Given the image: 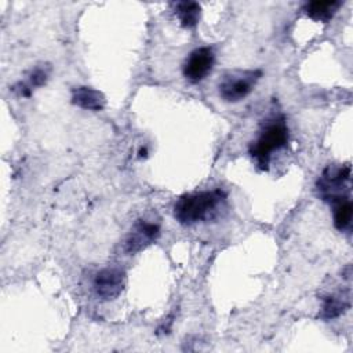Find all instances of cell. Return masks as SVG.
Returning a JSON list of instances; mask_svg holds the SVG:
<instances>
[{"label": "cell", "instance_id": "6da1fadb", "mask_svg": "<svg viewBox=\"0 0 353 353\" xmlns=\"http://www.w3.org/2000/svg\"><path fill=\"white\" fill-rule=\"evenodd\" d=\"M223 201L225 193L219 189L183 194L174 205V216L183 226L204 222L216 212Z\"/></svg>", "mask_w": 353, "mask_h": 353}, {"label": "cell", "instance_id": "7a4b0ae2", "mask_svg": "<svg viewBox=\"0 0 353 353\" xmlns=\"http://www.w3.org/2000/svg\"><path fill=\"white\" fill-rule=\"evenodd\" d=\"M288 141V128L283 117L268 123L261 131L256 141L250 145V154L255 159L262 170H268L272 153L285 146Z\"/></svg>", "mask_w": 353, "mask_h": 353}, {"label": "cell", "instance_id": "3957f363", "mask_svg": "<svg viewBox=\"0 0 353 353\" xmlns=\"http://www.w3.org/2000/svg\"><path fill=\"white\" fill-rule=\"evenodd\" d=\"M262 77L259 69L230 70L225 73L218 83V94L225 102H239L244 99Z\"/></svg>", "mask_w": 353, "mask_h": 353}, {"label": "cell", "instance_id": "277c9868", "mask_svg": "<svg viewBox=\"0 0 353 353\" xmlns=\"http://www.w3.org/2000/svg\"><path fill=\"white\" fill-rule=\"evenodd\" d=\"M215 63V54L211 47H199L193 50L183 63V76L192 83H200L212 70Z\"/></svg>", "mask_w": 353, "mask_h": 353}, {"label": "cell", "instance_id": "5b68a950", "mask_svg": "<svg viewBox=\"0 0 353 353\" xmlns=\"http://www.w3.org/2000/svg\"><path fill=\"white\" fill-rule=\"evenodd\" d=\"M124 270L120 268H105L99 270L94 279L95 294L103 301L114 299L124 287Z\"/></svg>", "mask_w": 353, "mask_h": 353}, {"label": "cell", "instance_id": "8992f818", "mask_svg": "<svg viewBox=\"0 0 353 353\" xmlns=\"http://www.w3.org/2000/svg\"><path fill=\"white\" fill-rule=\"evenodd\" d=\"M160 236V225L157 222H149L146 219H138L132 226L130 234L125 239L124 250L128 254H135L153 241L157 240Z\"/></svg>", "mask_w": 353, "mask_h": 353}, {"label": "cell", "instance_id": "52a82bcc", "mask_svg": "<svg viewBox=\"0 0 353 353\" xmlns=\"http://www.w3.org/2000/svg\"><path fill=\"white\" fill-rule=\"evenodd\" d=\"M330 203L334 212V225L338 230H346L352 223V201L347 194H334L324 199Z\"/></svg>", "mask_w": 353, "mask_h": 353}, {"label": "cell", "instance_id": "ba28073f", "mask_svg": "<svg viewBox=\"0 0 353 353\" xmlns=\"http://www.w3.org/2000/svg\"><path fill=\"white\" fill-rule=\"evenodd\" d=\"M72 103L87 109V110H101L103 109L106 103V98L102 92L98 90H94L91 87H76L72 91Z\"/></svg>", "mask_w": 353, "mask_h": 353}, {"label": "cell", "instance_id": "9c48e42d", "mask_svg": "<svg viewBox=\"0 0 353 353\" xmlns=\"http://www.w3.org/2000/svg\"><path fill=\"white\" fill-rule=\"evenodd\" d=\"M341 4H342V1H339V0L309 1L305 4L303 11L309 18H312L314 21L328 22L334 17V14L338 11Z\"/></svg>", "mask_w": 353, "mask_h": 353}, {"label": "cell", "instance_id": "30bf717a", "mask_svg": "<svg viewBox=\"0 0 353 353\" xmlns=\"http://www.w3.org/2000/svg\"><path fill=\"white\" fill-rule=\"evenodd\" d=\"M350 302H349V296L346 295H327L323 298V307H321V313L320 317L330 320V319H335L338 316H341L347 307H349Z\"/></svg>", "mask_w": 353, "mask_h": 353}, {"label": "cell", "instance_id": "8fae6325", "mask_svg": "<svg viewBox=\"0 0 353 353\" xmlns=\"http://www.w3.org/2000/svg\"><path fill=\"white\" fill-rule=\"evenodd\" d=\"M200 4L196 1H179L175 4V14L183 28H194L200 19Z\"/></svg>", "mask_w": 353, "mask_h": 353}, {"label": "cell", "instance_id": "7c38bea8", "mask_svg": "<svg viewBox=\"0 0 353 353\" xmlns=\"http://www.w3.org/2000/svg\"><path fill=\"white\" fill-rule=\"evenodd\" d=\"M48 73H50V68L48 66H37L34 68V70L30 73L29 76V85L21 84V90L19 94L22 97H29L32 94L33 87H41L46 84L47 79H48Z\"/></svg>", "mask_w": 353, "mask_h": 353}]
</instances>
